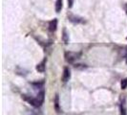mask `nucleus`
<instances>
[{"instance_id": "nucleus-12", "label": "nucleus", "mask_w": 127, "mask_h": 115, "mask_svg": "<svg viewBox=\"0 0 127 115\" xmlns=\"http://www.w3.org/2000/svg\"><path fill=\"white\" fill-rule=\"evenodd\" d=\"M56 109L58 110V95H56Z\"/></svg>"}, {"instance_id": "nucleus-5", "label": "nucleus", "mask_w": 127, "mask_h": 115, "mask_svg": "<svg viewBox=\"0 0 127 115\" xmlns=\"http://www.w3.org/2000/svg\"><path fill=\"white\" fill-rule=\"evenodd\" d=\"M57 18H54L52 19L51 21L49 22V31L51 33H55L57 31Z\"/></svg>"}, {"instance_id": "nucleus-2", "label": "nucleus", "mask_w": 127, "mask_h": 115, "mask_svg": "<svg viewBox=\"0 0 127 115\" xmlns=\"http://www.w3.org/2000/svg\"><path fill=\"white\" fill-rule=\"evenodd\" d=\"M81 56L80 53H76V52H66L65 53V59L70 62V63H73L75 60L78 59Z\"/></svg>"}, {"instance_id": "nucleus-14", "label": "nucleus", "mask_w": 127, "mask_h": 115, "mask_svg": "<svg viewBox=\"0 0 127 115\" xmlns=\"http://www.w3.org/2000/svg\"><path fill=\"white\" fill-rule=\"evenodd\" d=\"M125 59H126V63H127V51H126V54H125Z\"/></svg>"}, {"instance_id": "nucleus-3", "label": "nucleus", "mask_w": 127, "mask_h": 115, "mask_svg": "<svg viewBox=\"0 0 127 115\" xmlns=\"http://www.w3.org/2000/svg\"><path fill=\"white\" fill-rule=\"evenodd\" d=\"M68 19L74 24H83V23H85V20L83 17L76 15V14H73V13L68 14Z\"/></svg>"}, {"instance_id": "nucleus-4", "label": "nucleus", "mask_w": 127, "mask_h": 115, "mask_svg": "<svg viewBox=\"0 0 127 115\" xmlns=\"http://www.w3.org/2000/svg\"><path fill=\"white\" fill-rule=\"evenodd\" d=\"M71 79V71L69 67H64L63 69V75H62V81L64 83L68 82Z\"/></svg>"}, {"instance_id": "nucleus-7", "label": "nucleus", "mask_w": 127, "mask_h": 115, "mask_svg": "<svg viewBox=\"0 0 127 115\" xmlns=\"http://www.w3.org/2000/svg\"><path fill=\"white\" fill-rule=\"evenodd\" d=\"M62 40L65 44H68L70 41V38H69V33L67 32L66 29H63L62 31Z\"/></svg>"}, {"instance_id": "nucleus-1", "label": "nucleus", "mask_w": 127, "mask_h": 115, "mask_svg": "<svg viewBox=\"0 0 127 115\" xmlns=\"http://www.w3.org/2000/svg\"><path fill=\"white\" fill-rule=\"evenodd\" d=\"M22 98H24V100H26L27 102H29L32 106L35 107V108H38V107H40V106L43 104V102H44L45 92L43 90L40 91L35 98H32L31 96H27V95H23Z\"/></svg>"}, {"instance_id": "nucleus-13", "label": "nucleus", "mask_w": 127, "mask_h": 115, "mask_svg": "<svg viewBox=\"0 0 127 115\" xmlns=\"http://www.w3.org/2000/svg\"><path fill=\"white\" fill-rule=\"evenodd\" d=\"M124 9H125V11H126V13H127V4H125V6H124Z\"/></svg>"}, {"instance_id": "nucleus-10", "label": "nucleus", "mask_w": 127, "mask_h": 115, "mask_svg": "<svg viewBox=\"0 0 127 115\" xmlns=\"http://www.w3.org/2000/svg\"><path fill=\"white\" fill-rule=\"evenodd\" d=\"M121 89H122V90H124V89H126V88H127V78L123 79V80L121 81Z\"/></svg>"}, {"instance_id": "nucleus-11", "label": "nucleus", "mask_w": 127, "mask_h": 115, "mask_svg": "<svg viewBox=\"0 0 127 115\" xmlns=\"http://www.w3.org/2000/svg\"><path fill=\"white\" fill-rule=\"evenodd\" d=\"M74 2H75V0H68V7L69 8H72L73 5H74Z\"/></svg>"}, {"instance_id": "nucleus-8", "label": "nucleus", "mask_w": 127, "mask_h": 115, "mask_svg": "<svg viewBox=\"0 0 127 115\" xmlns=\"http://www.w3.org/2000/svg\"><path fill=\"white\" fill-rule=\"evenodd\" d=\"M121 115H127L126 102H125V98H123V101L121 103Z\"/></svg>"}, {"instance_id": "nucleus-9", "label": "nucleus", "mask_w": 127, "mask_h": 115, "mask_svg": "<svg viewBox=\"0 0 127 115\" xmlns=\"http://www.w3.org/2000/svg\"><path fill=\"white\" fill-rule=\"evenodd\" d=\"M63 8V0H57L56 1V12L60 13Z\"/></svg>"}, {"instance_id": "nucleus-6", "label": "nucleus", "mask_w": 127, "mask_h": 115, "mask_svg": "<svg viewBox=\"0 0 127 115\" xmlns=\"http://www.w3.org/2000/svg\"><path fill=\"white\" fill-rule=\"evenodd\" d=\"M46 62H47V58H45L41 62H39V63L36 65V70H37L39 73H44L45 72V70H46Z\"/></svg>"}]
</instances>
